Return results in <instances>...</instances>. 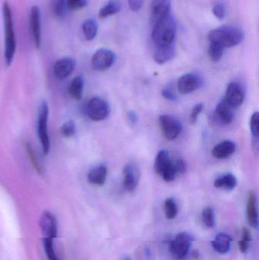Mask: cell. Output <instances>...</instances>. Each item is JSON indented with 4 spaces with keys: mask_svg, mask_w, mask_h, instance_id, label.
Masks as SVG:
<instances>
[{
    "mask_svg": "<svg viewBox=\"0 0 259 260\" xmlns=\"http://www.w3.org/2000/svg\"><path fill=\"white\" fill-rule=\"evenodd\" d=\"M177 173H176V170H175L174 166H173V161L170 164L167 169L164 171L161 177L164 179V181L167 183H170V182L173 181L175 180V177Z\"/></svg>",
    "mask_w": 259,
    "mask_h": 260,
    "instance_id": "cell-34",
    "label": "cell"
},
{
    "mask_svg": "<svg viewBox=\"0 0 259 260\" xmlns=\"http://www.w3.org/2000/svg\"><path fill=\"white\" fill-rule=\"evenodd\" d=\"M106 176L107 168L106 165L101 164L90 170L88 174V180L91 184L102 186L106 182Z\"/></svg>",
    "mask_w": 259,
    "mask_h": 260,
    "instance_id": "cell-19",
    "label": "cell"
},
{
    "mask_svg": "<svg viewBox=\"0 0 259 260\" xmlns=\"http://www.w3.org/2000/svg\"><path fill=\"white\" fill-rule=\"evenodd\" d=\"M202 85V79L199 75L187 73L178 79V91L182 94H190L199 89Z\"/></svg>",
    "mask_w": 259,
    "mask_h": 260,
    "instance_id": "cell-10",
    "label": "cell"
},
{
    "mask_svg": "<svg viewBox=\"0 0 259 260\" xmlns=\"http://www.w3.org/2000/svg\"><path fill=\"white\" fill-rule=\"evenodd\" d=\"M29 26L35 46L36 48L39 49L41 46V11L38 6H33L30 9Z\"/></svg>",
    "mask_w": 259,
    "mask_h": 260,
    "instance_id": "cell-12",
    "label": "cell"
},
{
    "mask_svg": "<svg viewBox=\"0 0 259 260\" xmlns=\"http://www.w3.org/2000/svg\"><path fill=\"white\" fill-rule=\"evenodd\" d=\"M251 241H252V238H251V234L249 229L247 228H243V239L239 241V248H240V252L243 253H246Z\"/></svg>",
    "mask_w": 259,
    "mask_h": 260,
    "instance_id": "cell-32",
    "label": "cell"
},
{
    "mask_svg": "<svg viewBox=\"0 0 259 260\" xmlns=\"http://www.w3.org/2000/svg\"><path fill=\"white\" fill-rule=\"evenodd\" d=\"M224 50L225 48L221 46L214 43H210L209 48H208V56L210 59L214 62H219L223 56Z\"/></svg>",
    "mask_w": 259,
    "mask_h": 260,
    "instance_id": "cell-29",
    "label": "cell"
},
{
    "mask_svg": "<svg viewBox=\"0 0 259 260\" xmlns=\"http://www.w3.org/2000/svg\"><path fill=\"white\" fill-rule=\"evenodd\" d=\"M123 186L128 192L135 190L139 183L140 170L138 165L133 162H129L123 168Z\"/></svg>",
    "mask_w": 259,
    "mask_h": 260,
    "instance_id": "cell-9",
    "label": "cell"
},
{
    "mask_svg": "<svg viewBox=\"0 0 259 260\" xmlns=\"http://www.w3.org/2000/svg\"><path fill=\"white\" fill-rule=\"evenodd\" d=\"M173 166L177 174H184L187 171V164L181 158L176 159L173 162Z\"/></svg>",
    "mask_w": 259,
    "mask_h": 260,
    "instance_id": "cell-40",
    "label": "cell"
},
{
    "mask_svg": "<svg viewBox=\"0 0 259 260\" xmlns=\"http://www.w3.org/2000/svg\"><path fill=\"white\" fill-rule=\"evenodd\" d=\"M258 113L255 112L252 114L250 120V129L252 137L255 141L258 139Z\"/></svg>",
    "mask_w": 259,
    "mask_h": 260,
    "instance_id": "cell-36",
    "label": "cell"
},
{
    "mask_svg": "<svg viewBox=\"0 0 259 260\" xmlns=\"http://www.w3.org/2000/svg\"><path fill=\"white\" fill-rule=\"evenodd\" d=\"M159 124L164 137L169 141L176 139L182 130V123L179 120L167 114L160 116Z\"/></svg>",
    "mask_w": 259,
    "mask_h": 260,
    "instance_id": "cell-7",
    "label": "cell"
},
{
    "mask_svg": "<svg viewBox=\"0 0 259 260\" xmlns=\"http://www.w3.org/2000/svg\"><path fill=\"white\" fill-rule=\"evenodd\" d=\"M232 238L226 233H219L211 242L213 248L220 254H226L231 250Z\"/></svg>",
    "mask_w": 259,
    "mask_h": 260,
    "instance_id": "cell-21",
    "label": "cell"
},
{
    "mask_svg": "<svg viewBox=\"0 0 259 260\" xmlns=\"http://www.w3.org/2000/svg\"><path fill=\"white\" fill-rule=\"evenodd\" d=\"M116 55L112 50L101 48L93 55L91 63L93 68L97 71H104L114 65Z\"/></svg>",
    "mask_w": 259,
    "mask_h": 260,
    "instance_id": "cell-8",
    "label": "cell"
},
{
    "mask_svg": "<svg viewBox=\"0 0 259 260\" xmlns=\"http://www.w3.org/2000/svg\"><path fill=\"white\" fill-rule=\"evenodd\" d=\"M43 246H44V251H45L46 256L48 260H59L56 251H55L53 239L44 238Z\"/></svg>",
    "mask_w": 259,
    "mask_h": 260,
    "instance_id": "cell-30",
    "label": "cell"
},
{
    "mask_svg": "<svg viewBox=\"0 0 259 260\" xmlns=\"http://www.w3.org/2000/svg\"><path fill=\"white\" fill-rule=\"evenodd\" d=\"M204 105L202 104H199V105H196L192 111L191 114H190V122L193 124L196 123L197 122L198 117L202 113V110H203Z\"/></svg>",
    "mask_w": 259,
    "mask_h": 260,
    "instance_id": "cell-39",
    "label": "cell"
},
{
    "mask_svg": "<svg viewBox=\"0 0 259 260\" xmlns=\"http://www.w3.org/2000/svg\"><path fill=\"white\" fill-rule=\"evenodd\" d=\"M76 62L72 58L64 57L56 61L53 67L55 76L60 80L66 79L74 71Z\"/></svg>",
    "mask_w": 259,
    "mask_h": 260,
    "instance_id": "cell-15",
    "label": "cell"
},
{
    "mask_svg": "<svg viewBox=\"0 0 259 260\" xmlns=\"http://www.w3.org/2000/svg\"><path fill=\"white\" fill-rule=\"evenodd\" d=\"M245 93L241 85L237 82H231L227 88L225 100L234 109L239 108L244 102Z\"/></svg>",
    "mask_w": 259,
    "mask_h": 260,
    "instance_id": "cell-13",
    "label": "cell"
},
{
    "mask_svg": "<svg viewBox=\"0 0 259 260\" xmlns=\"http://www.w3.org/2000/svg\"><path fill=\"white\" fill-rule=\"evenodd\" d=\"M171 161L168 151H166V150H161L157 154L156 158H155V172L158 175H162L163 173L167 169V167L170 165Z\"/></svg>",
    "mask_w": 259,
    "mask_h": 260,
    "instance_id": "cell-23",
    "label": "cell"
},
{
    "mask_svg": "<svg viewBox=\"0 0 259 260\" xmlns=\"http://www.w3.org/2000/svg\"><path fill=\"white\" fill-rule=\"evenodd\" d=\"M176 29L177 24L172 14L157 21L155 23L152 35L154 44L157 47L173 44L176 37Z\"/></svg>",
    "mask_w": 259,
    "mask_h": 260,
    "instance_id": "cell-2",
    "label": "cell"
},
{
    "mask_svg": "<svg viewBox=\"0 0 259 260\" xmlns=\"http://www.w3.org/2000/svg\"><path fill=\"white\" fill-rule=\"evenodd\" d=\"M161 93H162L163 97L167 99V100L176 101V99H177V96H176V94H175L174 91L170 87L164 88Z\"/></svg>",
    "mask_w": 259,
    "mask_h": 260,
    "instance_id": "cell-41",
    "label": "cell"
},
{
    "mask_svg": "<svg viewBox=\"0 0 259 260\" xmlns=\"http://www.w3.org/2000/svg\"><path fill=\"white\" fill-rule=\"evenodd\" d=\"M88 0H66L68 9L79 10L88 5Z\"/></svg>",
    "mask_w": 259,
    "mask_h": 260,
    "instance_id": "cell-37",
    "label": "cell"
},
{
    "mask_svg": "<svg viewBox=\"0 0 259 260\" xmlns=\"http://www.w3.org/2000/svg\"><path fill=\"white\" fill-rule=\"evenodd\" d=\"M3 21L5 34V61L7 67L12 64L16 51V38L14 27L12 9L7 0L3 4Z\"/></svg>",
    "mask_w": 259,
    "mask_h": 260,
    "instance_id": "cell-1",
    "label": "cell"
},
{
    "mask_svg": "<svg viewBox=\"0 0 259 260\" xmlns=\"http://www.w3.org/2000/svg\"><path fill=\"white\" fill-rule=\"evenodd\" d=\"M214 186L218 189L233 190L237 186V180L235 176L232 174H226L217 177L214 183Z\"/></svg>",
    "mask_w": 259,
    "mask_h": 260,
    "instance_id": "cell-22",
    "label": "cell"
},
{
    "mask_svg": "<svg viewBox=\"0 0 259 260\" xmlns=\"http://www.w3.org/2000/svg\"><path fill=\"white\" fill-rule=\"evenodd\" d=\"M246 211H247L248 221H249V224L254 229H258V208H257L256 196L254 192H251L248 197Z\"/></svg>",
    "mask_w": 259,
    "mask_h": 260,
    "instance_id": "cell-20",
    "label": "cell"
},
{
    "mask_svg": "<svg viewBox=\"0 0 259 260\" xmlns=\"http://www.w3.org/2000/svg\"><path fill=\"white\" fill-rule=\"evenodd\" d=\"M194 238L187 232L178 234L170 245V251L176 259H185L190 252Z\"/></svg>",
    "mask_w": 259,
    "mask_h": 260,
    "instance_id": "cell-5",
    "label": "cell"
},
{
    "mask_svg": "<svg viewBox=\"0 0 259 260\" xmlns=\"http://www.w3.org/2000/svg\"><path fill=\"white\" fill-rule=\"evenodd\" d=\"M26 148H27V153H28L29 157H30V161L32 162V165H33V168L36 169V171H38L39 174H41V173H42V167H41L38 159L36 158V154H35L33 148H32V147L30 146L29 144H27Z\"/></svg>",
    "mask_w": 259,
    "mask_h": 260,
    "instance_id": "cell-35",
    "label": "cell"
},
{
    "mask_svg": "<svg viewBox=\"0 0 259 260\" xmlns=\"http://www.w3.org/2000/svg\"><path fill=\"white\" fill-rule=\"evenodd\" d=\"M121 9V3L117 0H110L108 2L99 12L100 18H106L111 15L118 13Z\"/></svg>",
    "mask_w": 259,
    "mask_h": 260,
    "instance_id": "cell-26",
    "label": "cell"
},
{
    "mask_svg": "<svg viewBox=\"0 0 259 260\" xmlns=\"http://www.w3.org/2000/svg\"><path fill=\"white\" fill-rule=\"evenodd\" d=\"M214 120L221 125H229L234 118V108L225 99L219 102L214 114Z\"/></svg>",
    "mask_w": 259,
    "mask_h": 260,
    "instance_id": "cell-14",
    "label": "cell"
},
{
    "mask_svg": "<svg viewBox=\"0 0 259 260\" xmlns=\"http://www.w3.org/2000/svg\"><path fill=\"white\" fill-rule=\"evenodd\" d=\"M164 211L166 218L169 220H173L176 218L178 214V206L173 199L168 198L164 202Z\"/></svg>",
    "mask_w": 259,
    "mask_h": 260,
    "instance_id": "cell-28",
    "label": "cell"
},
{
    "mask_svg": "<svg viewBox=\"0 0 259 260\" xmlns=\"http://www.w3.org/2000/svg\"><path fill=\"white\" fill-rule=\"evenodd\" d=\"M84 88V79L82 76H77L71 81L69 87H68V92L72 99L76 100H81L82 98V92Z\"/></svg>",
    "mask_w": 259,
    "mask_h": 260,
    "instance_id": "cell-24",
    "label": "cell"
},
{
    "mask_svg": "<svg viewBox=\"0 0 259 260\" xmlns=\"http://www.w3.org/2000/svg\"><path fill=\"white\" fill-rule=\"evenodd\" d=\"M50 8L52 12L56 18H62L66 14L68 9L66 0H52Z\"/></svg>",
    "mask_w": 259,
    "mask_h": 260,
    "instance_id": "cell-27",
    "label": "cell"
},
{
    "mask_svg": "<svg viewBox=\"0 0 259 260\" xmlns=\"http://www.w3.org/2000/svg\"><path fill=\"white\" fill-rule=\"evenodd\" d=\"M175 55H176V47L173 43L170 45L157 47V50H155L154 54V59L157 63L162 65L173 59Z\"/></svg>",
    "mask_w": 259,
    "mask_h": 260,
    "instance_id": "cell-18",
    "label": "cell"
},
{
    "mask_svg": "<svg viewBox=\"0 0 259 260\" xmlns=\"http://www.w3.org/2000/svg\"><path fill=\"white\" fill-rule=\"evenodd\" d=\"M40 227L44 238L54 240L58 235V223L56 217L50 212H43L40 219Z\"/></svg>",
    "mask_w": 259,
    "mask_h": 260,
    "instance_id": "cell-11",
    "label": "cell"
},
{
    "mask_svg": "<svg viewBox=\"0 0 259 260\" xmlns=\"http://www.w3.org/2000/svg\"><path fill=\"white\" fill-rule=\"evenodd\" d=\"M244 37V33L241 29L234 26L225 25L210 31L208 41L225 49L239 45L243 42Z\"/></svg>",
    "mask_w": 259,
    "mask_h": 260,
    "instance_id": "cell-3",
    "label": "cell"
},
{
    "mask_svg": "<svg viewBox=\"0 0 259 260\" xmlns=\"http://www.w3.org/2000/svg\"><path fill=\"white\" fill-rule=\"evenodd\" d=\"M202 221L204 224L208 228L214 227L215 224L214 209L211 207H207L202 212Z\"/></svg>",
    "mask_w": 259,
    "mask_h": 260,
    "instance_id": "cell-31",
    "label": "cell"
},
{
    "mask_svg": "<svg viewBox=\"0 0 259 260\" xmlns=\"http://www.w3.org/2000/svg\"><path fill=\"white\" fill-rule=\"evenodd\" d=\"M128 119H129V122L132 124H135L136 122L138 121V116L135 114L134 111H129L127 114Z\"/></svg>",
    "mask_w": 259,
    "mask_h": 260,
    "instance_id": "cell-43",
    "label": "cell"
},
{
    "mask_svg": "<svg viewBox=\"0 0 259 260\" xmlns=\"http://www.w3.org/2000/svg\"><path fill=\"white\" fill-rule=\"evenodd\" d=\"M61 133L65 138H70L76 134V125L72 120H68L63 123L60 129Z\"/></svg>",
    "mask_w": 259,
    "mask_h": 260,
    "instance_id": "cell-33",
    "label": "cell"
},
{
    "mask_svg": "<svg viewBox=\"0 0 259 260\" xmlns=\"http://www.w3.org/2000/svg\"><path fill=\"white\" fill-rule=\"evenodd\" d=\"M171 14V0H152V17L154 22Z\"/></svg>",
    "mask_w": 259,
    "mask_h": 260,
    "instance_id": "cell-16",
    "label": "cell"
},
{
    "mask_svg": "<svg viewBox=\"0 0 259 260\" xmlns=\"http://www.w3.org/2000/svg\"><path fill=\"white\" fill-rule=\"evenodd\" d=\"M49 108L47 102H43L39 109L38 115V133L42 146L43 152L47 155L50 150V140L47 131V121H48Z\"/></svg>",
    "mask_w": 259,
    "mask_h": 260,
    "instance_id": "cell-4",
    "label": "cell"
},
{
    "mask_svg": "<svg viewBox=\"0 0 259 260\" xmlns=\"http://www.w3.org/2000/svg\"><path fill=\"white\" fill-rule=\"evenodd\" d=\"M84 35L88 41H92L97 36L98 31V24L94 18L86 20L82 24Z\"/></svg>",
    "mask_w": 259,
    "mask_h": 260,
    "instance_id": "cell-25",
    "label": "cell"
},
{
    "mask_svg": "<svg viewBox=\"0 0 259 260\" xmlns=\"http://www.w3.org/2000/svg\"><path fill=\"white\" fill-rule=\"evenodd\" d=\"M237 145L231 140H225L217 144L212 150V155L217 159H225L235 152Z\"/></svg>",
    "mask_w": 259,
    "mask_h": 260,
    "instance_id": "cell-17",
    "label": "cell"
},
{
    "mask_svg": "<svg viewBox=\"0 0 259 260\" xmlns=\"http://www.w3.org/2000/svg\"><path fill=\"white\" fill-rule=\"evenodd\" d=\"M126 260H131V259H126Z\"/></svg>",
    "mask_w": 259,
    "mask_h": 260,
    "instance_id": "cell-44",
    "label": "cell"
},
{
    "mask_svg": "<svg viewBox=\"0 0 259 260\" xmlns=\"http://www.w3.org/2000/svg\"><path fill=\"white\" fill-rule=\"evenodd\" d=\"M144 0H128L129 3V9L132 12H138L141 9L143 6Z\"/></svg>",
    "mask_w": 259,
    "mask_h": 260,
    "instance_id": "cell-42",
    "label": "cell"
},
{
    "mask_svg": "<svg viewBox=\"0 0 259 260\" xmlns=\"http://www.w3.org/2000/svg\"><path fill=\"white\" fill-rule=\"evenodd\" d=\"M213 14L216 18L223 20L226 16V9L223 3H217L213 7Z\"/></svg>",
    "mask_w": 259,
    "mask_h": 260,
    "instance_id": "cell-38",
    "label": "cell"
},
{
    "mask_svg": "<svg viewBox=\"0 0 259 260\" xmlns=\"http://www.w3.org/2000/svg\"><path fill=\"white\" fill-rule=\"evenodd\" d=\"M87 114L91 120L101 121L109 117L110 108L106 101L100 98H94L88 103Z\"/></svg>",
    "mask_w": 259,
    "mask_h": 260,
    "instance_id": "cell-6",
    "label": "cell"
}]
</instances>
